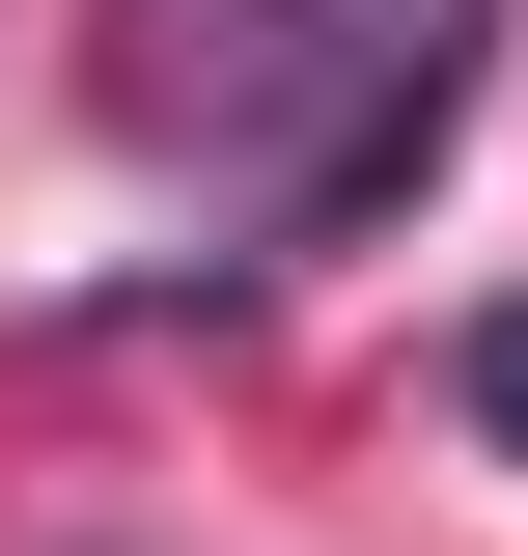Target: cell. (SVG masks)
<instances>
[{
  "label": "cell",
  "instance_id": "6da1fadb",
  "mask_svg": "<svg viewBox=\"0 0 528 556\" xmlns=\"http://www.w3.org/2000/svg\"><path fill=\"white\" fill-rule=\"evenodd\" d=\"M112 139H223L278 251H334L473 139V0H112Z\"/></svg>",
  "mask_w": 528,
  "mask_h": 556
},
{
  "label": "cell",
  "instance_id": "7a4b0ae2",
  "mask_svg": "<svg viewBox=\"0 0 528 556\" xmlns=\"http://www.w3.org/2000/svg\"><path fill=\"white\" fill-rule=\"evenodd\" d=\"M473 445H528V306H473Z\"/></svg>",
  "mask_w": 528,
  "mask_h": 556
}]
</instances>
